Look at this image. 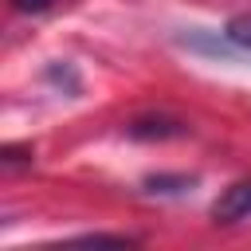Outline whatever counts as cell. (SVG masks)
Instances as JSON below:
<instances>
[{
  "mask_svg": "<svg viewBox=\"0 0 251 251\" xmlns=\"http://www.w3.org/2000/svg\"><path fill=\"white\" fill-rule=\"evenodd\" d=\"M129 133H133V137H176V133H184V126H180V122L157 118V122H133Z\"/></svg>",
  "mask_w": 251,
  "mask_h": 251,
  "instance_id": "7a4b0ae2",
  "label": "cell"
},
{
  "mask_svg": "<svg viewBox=\"0 0 251 251\" xmlns=\"http://www.w3.org/2000/svg\"><path fill=\"white\" fill-rule=\"evenodd\" d=\"M227 39H231V43H239V47H251V16H239V20H231V27H227Z\"/></svg>",
  "mask_w": 251,
  "mask_h": 251,
  "instance_id": "3957f363",
  "label": "cell"
},
{
  "mask_svg": "<svg viewBox=\"0 0 251 251\" xmlns=\"http://www.w3.org/2000/svg\"><path fill=\"white\" fill-rule=\"evenodd\" d=\"M55 0H12V8L16 12H47Z\"/></svg>",
  "mask_w": 251,
  "mask_h": 251,
  "instance_id": "277c9868",
  "label": "cell"
},
{
  "mask_svg": "<svg viewBox=\"0 0 251 251\" xmlns=\"http://www.w3.org/2000/svg\"><path fill=\"white\" fill-rule=\"evenodd\" d=\"M247 216H251V180H235V184H227V188L216 196L212 220H216V224H239V220H247Z\"/></svg>",
  "mask_w": 251,
  "mask_h": 251,
  "instance_id": "6da1fadb",
  "label": "cell"
}]
</instances>
